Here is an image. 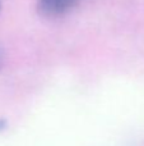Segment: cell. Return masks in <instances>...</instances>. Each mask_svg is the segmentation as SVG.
Segmentation results:
<instances>
[{"label":"cell","mask_w":144,"mask_h":146,"mask_svg":"<svg viewBox=\"0 0 144 146\" xmlns=\"http://www.w3.org/2000/svg\"><path fill=\"white\" fill-rule=\"evenodd\" d=\"M81 0H38V12L47 18H56L66 14Z\"/></svg>","instance_id":"obj_1"},{"label":"cell","mask_w":144,"mask_h":146,"mask_svg":"<svg viewBox=\"0 0 144 146\" xmlns=\"http://www.w3.org/2000/svg\"><path fill=\"white\" fill-rule=\"evenodd\" d=\"M3 66H4V51H3V49L0 48V71H1Z\"/></svg>","instance_id":"obj_2"},{"label":"cell","mask_w":144,"mask_h":146,"mask_svg":"<svg viewBox=\"0 0 144 146\" xmlns=\"http://www.w3.org/2000/svg\"><path fill=\"white\" fill-rule=\"evenodd\" d=\"M0 10H1V1H0Z\"/></svg>","instance_id":"obj_3"}]
</instances>
